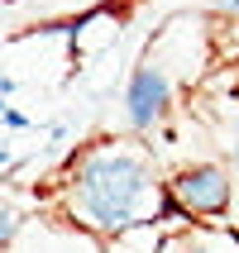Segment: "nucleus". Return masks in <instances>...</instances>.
<instances>
[{"label": "nucleus", "instance_id": "obj_8", "mask_svg": "<svg viewBox=\"0 0 239 253\" xmlns=\"http://www.w3.org/2000/svg\"><path fill=\"white\" fill-rule=\"evenodd\" d=\"M235 234H239V220H235Z\"/></svg>", "mask_w": 239, "mask_h": 253}, {"label": "nucleus", "instance_id": "obj_6", "mask_svg": "<svg viewBox=\"0 0 239 253\" xmlns=\"http://www.w3.org/2000/svg\"><path fill=\"white\" fill-rule=\"evenodd\" d=\"M14 229H19V206L10 201V191H0V244H10Z\"/></svg>", "mask_w": 239, "mask_h": 253}, {"label": "nucleus", "instance_id": "obj_4", "mask_svg": "<svg viewBox=\"0 0 239 253\" xmlns=\"http://www.w3.org/2000/svg\"><path fill=\"white\" fill-rule=\"evenodd\" d=\"M153 253H239V234L225 225H187L163 234Z\"/></svg>", "mask_w": 239, "mask_h": 253}, {"label": "nucleus", "instance_id": "obj_2", "mask_svg": "<svg viewBox=\"0 0 239 253\" xmlns=\"http://www.w3.org/2000/svg\"><path fill=\"white\" fill-rule=\"evenodd\" d=\"M168 201H177L187 215H225L230 206V172L220 163H191V168L172 172V182L163 186Z\"/></svg>", "mask_w": 239, "mask_h": 253}, {"label": "nucleus", "instance_id": "obj_1", "mask_svg": "<svg viewBox=\"0 0 239 253\" xmlns=\"http://www.w3.org/2000/svg\"><path fill=\"white\" fill-rule=\"evenodd\" d=\"M67 215L91 234H125L158 225L163 186L134 148H91L67 177Z\"/></svg>", "mask_w": 239, "mask_h": 253}, {"label": "nucleus", "instance_id": "obj_7", "mask_svg": "<svg viewBox=\"0 0 239 253\" xmlns=\"http://www.w3.org/2000/svg\"><path fill=\"white\" fill-rule=\"evenodd\" d=\"M230 10H235V14H239V0H230Z\"/></svg>", "mask_w": 239, "mask_h": 253}, {"label": "nucleus", "instance_id": "obj_5", "mask_svg": "<svg viewBox=\"0 0 239 253\" xmlns=\"http://www.w3.org/2000/svg\"><path fill=\"white\" fill-rule=\"evenodd\" d=\"M105 0H24V10L34 14V19H53V14H96Z\"/></svg>", "mask_w": 239, "mask_h": 253}, {"label": "nucleus", "instance_id": "obj_3", "mask_svg": "<svg viewBox=\"0 0 239 253\" xmlns=\"http://www.w3.org/2000/svg\"><path fill=\"white\" fill-rule=\"evenodd\" d=\"M168 96H172L168 72L158 67V62H139L134 77H129V91H125V120H129V129H148L158 115H163Z\"/></svg>", "mask_w": 239, "mask_h": 253}]
</instances>
